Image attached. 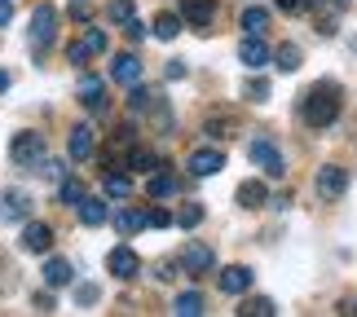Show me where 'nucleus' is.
I'll list each match as a JSON object with an SVG mask.
<instances>
[{
	"label": "nucleus",
	"mask_w": 357,
	"mask_h": 317,
	"mask_svg": "<svg viewBox=\"0 0 357 317\" xmlns=\"http://www.w3.org/2000/svg\"><path fill=\"white\" fill-rule=\"evenodd\" d=\"M79 102H84L93 115L106 110V93H102V79L98 75H79Z\"/></svg>",
	"instance_id": "dca6fc26"
},
{
	"label": "nucleus",
	"mask_w": 357,
	"mask_h": 317,
	"mask_svg": "<svg viewBox=\"0 0 357 317\" xmlns=\"http://www.w3.org/2000/svg\"><path fill=\"white\" fill-rule=\"evenodd\" d=\"M155 278L159 282H176V278H181V260H159V265H155Z\"/></svg>",
	"instance_id": "f704fd0d"
},
{
	"label": "nucleus",
	"mask_w": 357,
	"mask_h": 317,
	"mask_svg": "<svg viewBox=\"0 0 357 317\" xmlns=\"http://www.w3.org/2000/svg\"><path fill=\"white\" fill-rule=\"evenodd\" d=\"M128 168L132 172H155L159 168V155H150V150H132V155H128Z\"/></svg>",
	"instance_id": "2f4dec72"
},
{
	"label": "nucleus",
	"mask_w": 357,
	"mask_h": 317,
	"mask_svg": "<svg viewBox=\"0 0 357 317\" xmlns=\"http://www.w3.org/2000/svg\"><path fill=\"white\" fill-rule=\"evenodd\" d=\"M273 5H278L282 13H300V9H305V0H273Z\"/></svg>",
	"instance_id": "a19ab883"
},
{
	"label": "nucleus",
	"mask_w": 357,
	"mask_h": 317,
	"mask_svg": "<svg viewBox=\"0 0 357 317\" xmlns=\"http://www.w3.org/2000/svg\"><path fill=\"white\" fill-rule=\"evenodd\" d=\"M71 278H75L71 260H62V256H49L45 260V286H71Z\"/></svg>",
	"instance_id": "f3484780"
},
{
	"label": "nucleus",
	"mask_w": 357,
	"mask_h": 317,
	"mask_svg": "<svg viewBox=\"0 0 357 317\" xmlns=\"http://www.w3.org/2000/svg\"><path fill=\"white\" fill-rule=\"evenodd\" d=\"M176 185H181V181H176V176L172 172H150V181H146V194L150 199H168V194H176Z\"/></svg>",
	"instance_id": "aec40b11"
},
{
	"label": "nucleus",
	"mask_w": 357,
	"mask_h": 317,
	"mask_svg": "<svg viewBox=\"0 0 357 317\" xmlns=\"http://www.w3.org/2000/svg\"><path fill=\"white\" fill-rule=\"evenodd\" d=\"M106 18L123 26V22L132 18V0H111V5H106Z\"/></svg>",
	"instance_id": "72a5a7b5"
},
{
	"label": "nucleus",
	"mask_w": 357,
	"mask_h": 317,
	"mask_svg": "<svg viewBox=\"0 0 357 317\" xmlns=\"http://www.w3.org/2000/svg\"><path fill=\"white\" fill-rule=\"evenodd\" d=\"M5 216L9 220H26L31 216V199L26 194H5Z\"/></svg>",
	"instance_id": "b1692460"
},
{
	"label": "nucleus",
	"mask_w": 357,
	"mask_h": 317,
	"mask_svg": "<svg viewBox=\"0 0 357 317\" xmlns=\"http://www.w3.org/2000/svg\"><path fill=\"white\" fill-rule=\"evenodd\" d=\"M106 194H111V199H128L132 194V181L123 172H106Z\"/></svg>",
	"instance_id": "c85d7f7f"
},
{
	"label": "nucleus",
	"mask_w": 357,
	"mask_h": 317,
	"mask_svg": "<svg viewBox=\"0 0 357 317\" xmlns=\"http://www.w3.org/2000/svg\"><path fill=\"white\" fill-rule=\"evenodd\" d=\"M344 190H349V172L340 168V163H326V168H318V194H322L326 203H335Z\"/></svg>",
	"instance_id": "39448f33"
},
{
	"label": "nucleus",
	"mask_w": 357,
	"mask_h": 317,
	"mask_svg": "<svg viewBox=\"0 0 357 317\" xmlns=\"http://www.w3.org/2000/svg\"><path fill=\"white\" fill-rule=\"evenodd\" d=\"M238 62L243 66H252V71H260V66L269 62V45L260 36H247V40H238Z\"/></svg>",
	"instance_id": "4468645a"
},
{
	"label": "nucleus",
	"mask_w": 357,
	"mask_h": 317,
	"mask_svg": "<svg viewBox=\"0 0 357 317\" xmlns=\"http://www.w3.org/2000/svg\"><path fill=\"white\" fill-rule=\"evenodd\" d=\"M79 45L89 49V58H98V53H106V45H111V40H106V31H102V26H89Z\"/></svg>",
	"instance_id": "bb28decb"
},
{
	"label": "nucleus",
	"mask_w": 357,
	"mask_h": 317,
	"mask_svg": "<svg viewBox=\"0 0 357 317\" xmlns=\"http://www.w3.org/2000/svg\"><path fill=\"white\" fill-rule=\"evenodd\" d=\"M22 247L36 252V256H45L53 247V229L45 225V220H26V225H22Z\"/></svg>",
	"instance_id": "f8f14e48"
},
{
	"label": "nucleus",
	"mask_w": 357,
	"mask_h": 317,
	"mask_svg": "<svg viewBox=\"0 0 357 317\" xmlns=\"http://www.w3.org/2000/svg\"><path fill=\"white\" fill-rule=\"evenodd\" d=\"M106 269H111L119 282H128V278H137V273H142V260H137L132 247H115V252L106 256Z\"/></svg>",
	"instance_id": "6e6552de"
},
{
	"label": "nucleus",
	"mask_w": 357,
	"mask_h": 317,
	"mask_svg": "<svg viewBox=\"0 0 357 317\" xmlns=\"http://www.w3.org/2000/svg\"><path fill=\"white\" fill-rule=\"evenodd\" d=\"M243 98L247 102H269V79H260V75H252V79H247V84H243Z\"/></svg>",
	"instance_id": "cd10ccee"
},
{
	"label": "nucleus",
	"mask_w": 357,
	"mask_h": 317,
	"mask_svg": "<svg viewBox=\"0 0 357 317\" xmlns=\"http://www.w3.org/2000/svg\"><path fill=\"white\" fill-rule=\"evenodd\" d=\"M115 229L123 233V238L142 233V229H146V208H119V212H115Z\"/></svg>",
	"instance_id": "a211bd4d"
},
{
	"label": "nucleus",
	"mask_w": 357,
	"mask_h": 317,
	"mask_svg": "<svg viewBox=\"0 0 357 317\" xmlns=\"http://www.w3.org/2000/svg\"><path fill=\"white\" fill-rule=\"evenodd\" d=\"M111 79L123 84V88L142 84V58H137V53H119V58L111 62Z\"/></svg>",
	"instance_id": "9b49d317"
},
{
	"label": "nucleus",
	"mask_w": 357,
	"mask_h": 317,
	"mask_svg": "<svg viewBox=\"0 0 357 317\" xmlns=\"http://www.w3.org/2000/svg\"><path fill=\"white\" fill-rule=\"evenodd\" d=\"M75 212H79V225H89V229H98V225H106V220H111L106 199H89V194L75 203Z\"/></svg>",
	"instance_id": "ddd939ff"
},
{
	"label": "nucleus",
	"mask_w": 357,
	"mask_h": 317,
	"mask_svg": "<svg viewBox=\"0 0 357 317\" xmlns=\"http://www.w3.org/2000/svg\"><path fill=\"white\" fill-rule=\"evenodd\" d=\"M98 300H102V291L93 282H79L75 286V304H98Z\"/></svg>",
	"instance_id": "c9c22d12"
},
{
	"label": "nucleus",
	"mask_w": 357,
	"mask_h": 317,
	"mask_svg": "<svg viewBox=\"0 0 357 317\" xmlns=\"http://www.w3.org/2000/svg\"><path fill=\"white\" fill-rule=\"evenodd\" d=\"M181 13H159V18H155V26H150V31H155L159 40H176V36H181Z\"/></svg>",
	"instance_id": "4be33fe9"
},
{
	"label": "nucleus",
	"mask_w": 357,
	"mask_h": 317,
	"mask_svg": "<svg viewBox=\"0 0 357 317\" xmlns=\"http://www.w3.org/2000/svg\"><path fill=\"white\" fill-rule=\"evenodd\" d=\"M155 98H159V93L132 84V93H128V110H132V115H142V110H150V102H155Z\"/></svg>",
	"instance_id": "7c9ffc66"
},
{
	"label": "nucleus",
	"mask_w": 357,
	"mask_h": 317,
	"mask_svg": "<svg viewBox=\"0 0 357 317\" xmlns=\"http://www.w3.org/2000/svg\"><path fill=\"white\" fill-rule=\"evenodd\" d=\"M66 150H71V159H93V150H98V137H93V128L89 123H75L71 128V141H66Z\"/></svg>",
	"instance_id": "2eb2a0df"
},
{
	"label": "nucleus",
	"mask_w": 357,
	"mask_h": 317,
	"mask_svg": "<svg viewBox=\"0 0 357 317\" xmlns=\"http://www.w3.org/2000/svg\"><path fill=\"white\" fill-rule=\"evenodd\" d=\"M36 309H40V313H53V295L40 291V295H36Z\"/></svg>",
	"instance_id": "79ce46f5"
},
{
	"label": "nucleus",
	"mask_w": 357,
	"mask_h": 317,
	"mask_svg": "<svg viewBox=\"0 0 357 317\" xmlns=\"http://www.w3.org/2000/svg\"><path fill=\"white\" fill-rule=\"evenodd\" d=\"M176 225H181V229H199L203 225V208H199V203H185V208L176 212Z\"/></svg>",
	"instance_id": "473e14b6"
},
{
	"label": "nucleus",
	"mask_w": 357,
	"mask_h": 317,
	"mask_svg": "<svg viewBox=\"0 0 357 317\" xmlns=\"http://www.w3.org/2000/svg\"><path fill=\"white\" fill-rule=\"evenodd\" d=\"M234 199H238V208H247V212H256V208H265V203H269V190L260 185V181H243Z\"/></svg>",
	"instance_id": "6ab92c4d"
},
{
	"label": "nucleus",
	"mask_w": 357,
	"mask_h": 317,
	"mask_svg": "<svg viewBox=\"0 0 357 317\" xmlns=\"http://www.w3.org/2000/svg\"><path fill=\"white\" fill-rule=\"evenodd\" d=\"M172 313L176 317H199L203 313V295L199 291H181V295L172 300Z\"/></svg>",
	"instance_id": "5701e85b"
},
{
	"label": "nucleus",
	"mask_w": 357,
	"mask_h": 317,
	"mask_svg": "<svg viewBox=\"0 0 357 317\" xmlns=\"http://www.w3.org/2000/svg\"><path fill=\"white\" fill-rule=\"evenodd\" d=\"M229 132H234V123H229V119H208V137H216V141H225Z\"/></svg>",
	"instance_id": "58836bf2"
},
{
	"label": "nucleus",
	"mask_w": 357,
	"mask_h": 317,
	"mask_svg": "<svg viewBox=\"0 0 357 317\" xmlns=\"http://www.w3.org/2000/svg\"><path fill=\"white\" fill-rule=\"evenodd\" d=\"M252 282H256V273L247 265H229V269H221V278H216V286H221L225 295H247Z\"/></svg>",
	"instance_id": "0eeeda50"
},
{
	"label": "nucleus",
	"mask_w": 357,
	"mask_h": 317,
	"mask_svg": "<svg viewBox=\"0 0 357 317\" xmlns=\"http://www.w3.org/2000/svg\"><path fill=\"white\" fill-rule=\"evenodd\" d=\"M243 31L247 36H260V31H265V26H269V9L265 5H252V9H243Z\"/></svg>",
	"instance_id": "412c9836"
},
{
	"label": "nucleus",
	"mask_w": 357,
	"mask_h": 317,
	"mask_svg": "<svg viewBox=\"0 0 357 317\" xmlns=\"http://www.w3.org/2000/svg\"><path fill=\"white\" fill-rule=\"evenodd\" d=\"M9 18H13V0H0V26H9Z\"/></svg>",
	"instance_id": "37998d69"
},
{
	"label": "nucleus",
	"mask_w": 357,
	"mask_h": 317,
	"mask_svg": "<svg viewBox=\"0 0 357 317\" xmlns=\"http://www.w3.org/2000/svg\"><path fill=\"white\" fill-rule=\"evenodd\" d=\"M238 313H243V317H273L278 309H273V300H265V295H252V300H247V304H243Z\"/></svg>",
	"instance_id": "a878e982"
},
{
	"label": "nucleus",
	"mask_w": 357,
	"mask_h": 317,
	"mask_svg": "<svg viewBox=\"0 0 357 317\" xmlns=\"http://www.w3.org/2000/svg\"><path fill=\"white\" fill-rule=\"evenodd\" d=\"M45 155H49L45 132H31V128H26V132H18L9 141V159L18 163V168H40V159H45Z\"/></svg>",
	"instance_id": "f03ea898"
},
{
	"label": "nucleus",
	"mask_w": 357,
	"mask_h": 317,
	"mask_svg": "<svg viewBox=\"0 0 357 317\" xmlns=\"http://www.w3.org/2000/svg\"><path fill=\"white\" fill-rule=\"evenodd\" d=\"M66 62H71V66H79V71H84V66H89V49H84V45H79V40H75V45L66 49Z\"/></svg>",
	"instance_id": "4c0bfd02"
},
{
	"label": "nucleus",
	"mask_w": 357,
	"mask_h": 317,
	"mask_svg": "<svg viewBox=\"0 0 357 317\" xmlns=\"http://www.w3.org/2000/svg\"><path fill=\"white\" fill-rule=\"evenodd\" d=\"M212 18H216V5H212V0H181V22H185V26L208 31Z\"/></svg>",
	"instance_id": "1a4fd4ad"
},
{
	"label": "nucleus",
	"mask_w": 357,
	"mask_h": 317,
	"mask_svg": "<svg viewBox=\"0 0 357 317\" xmlns=\"http://www.w3.org/2000/svg\"><path fill=\"white\" fill-rule=\"evenodd\" d=\"M340 106H344V93H340L335 84H318V88L305 98L300 115H305L309 128H331V123L340 119Z\"/></svg>",
	"instance_id": "f257e3e1"
},
{
	"label": "nucleus",
	"mask_w": 357,
	"mask_h": 317,
	"mask_svg": "<svg viewBox=\"0 0 357 317\" xmlns=\"http://www.w3.org/2000/svg\"><path fill=\"white\" fill-rule=\"evenodd\" d=\"M247 155H252V163H256V168L265 172V176H273V181H278V176L287 172V163H282V155H278V146L265 141V137H256V141L247 146Z\"/></svg>",
	"instance_id": "20e7f679"
},
{
	"label": "nucleus",
	"mask_w": 357,
	"mask_h": 317,
	"mask_svg": "<svg viewBox=\"0 0 357 317\" xmlns=\"http://www.w3.org/2000/svg\"><path fill=\"white\" fill-rule=\"evenodd\" d=\"M212 265H216V256H212L208 242H185L181 247V269L185 273H208Z\"/></svg>",
	"instance_id": "9d476101"
},
{
	"label": "nucleus",
	"mask_w": 357,
	"mask_h": 317,
	"mask_svg": "<svg viewBox=\"0 0 357 317\" xmlns=\"http://www.w3.org/2000/svg\"><path fill=\"white\" fill-rule=\"evenodd\" d=\"M146 225L168 229V225H172V212H168V208H150V212H146Z\"/></svg>",
	"instance_id": "e433bc0d"
},
{
	"label": "nucleus",
	"mask_w": 357,
	"mask_h": 317,
	"mask_svg": "<svg viewBox=\"0 0 357 317\" xmlns=\"http://www.w3.org/2000/svg\"><path fill=\"white\" fill-rule=\"evenodd\" d=\"M273 62H278V71H300V49L296 45H278V53H273Z\"/></svg>",
	"instance_id": "393cba45"
},
{
	"label": "nucleus",
	"mask_w": 357,
	"mask_h": 317,
	"mask_svg": "<svg viewBox=\"0 0 357 317\" xmlns=\"http://www.w3.org/2000/svg\"><path fill=\"white\" fill-rule=\"evenodd\" d=\"M53 36H58V9H53V5H36V13H31V49L45 53L53 45Z\"/></svg>",
	"instance_id": "7ed1b4c3"
},
{
	"label": "nucleus",
	"mask_w": 357,
	"mask_h": 317,
	"mask_svg": "<svg viewBox=\"0 0 357 317\" xmlns=\"http://www.w3.org/2000/svg\"><path fill=\"white\" fill-rule=\"evenodd\" d=\"M123 36H128V40H132V45H137V40H146V26H142V22H137V13H132V18H128V22H123Z\"/></svg>",
	"instance_id": "ea45409f"
},
{
	"label": "nucleus",
	"mask_w": 357,
	"mask_h": 317,
	"mask_svg": "<svg viewBox=\"0 0 357 317\" xmlns=\"http://www.w3.org/2000/svg\"><path fill=\"white\" fill-rule=\"evenodd\" d=\"M58 199H62V203H71V208H75V203L84 199V181H75V176H62V185H58Z\"/></svg>",
	"instance_id": "c756f323"
},
{
	"label": "nucleus",
	"mask_w": 357,
	"mask_h": 317,
	"mask_svg": "<svg viewBox=\"0 0 357 317\" xmlns=\"http://www.w3.org/2000/svg\"><path fill=\"white\" fill-rule=\"evenodd\" d=\"M0 93H9V75L5 71H0Z\"/></svg>",
	"instance_id": "a18cd8bd"
},
{
	"label": "nucleus",
	"mask_w": 357,
	"mask_h": 317,
	"mask_svg": "<svg viewBox=\"0 0 357 317\" xmlns=\"http://www.w3.org/2000/svg\"><path fill=\"white\" fill-rule=\"evenodd\" d=\"M168 79H185V62H172L168 66Z\"/></svg>",
	"instance_id": "c03bdc74"
},
{
	"label": "nucleus",
	"mask_w": 357,
	"mask_h": 317,
	"mask_svg": "<svg viewBox=\"0 0 357 317\" xmlns=\"http://www.w3.org/2000/svg\"><path fill=\"white\" fill-rule=\"evenodd\" d=\"M185 163H190V172H195V176H216V172L225 168V155L216 146H199V150H190Z\"/></svg>",
	"instance_id": "423d86ee"
}]
</instances>
